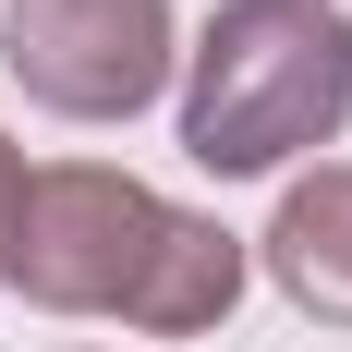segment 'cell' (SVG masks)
Returning a JSON list of instances; mask_svg holds the SVG:
<instances>
[{
  "mask_svg": "<svg viewBox=\"0 0 352 352\" xmlns=\"http://www.w3.org/2000/svg\"><path fill=\"white\" fill-rule=\"evenodd\" d=\"M0 280H25V304L49 316H122L146 340H195L243 304V231L146 195L109 158H61L25 182V231Z\"/></svg>",
  "mask_w": 352,
  "mask_h": 352,
  "instance_id": "1",
  "label": "cell"
},
{
  "mask_svg": "<svg viewBox=\"0 0 352 352\" xmlns=\"http://www.w3.org/2000/svg\"><path fill=\"white\" fill-rule=\"evenodd\" d=\"M352 122V12L328 0H219L182 73V158L219 182L292 170Z\"/></svg>",
  "mask_w": 352,
  "mask_h": 352,
  "instance_id": "2",
  "label": "cell"
},
{
  "mask_svg": "<svg viewBox=\"0 0 352 352\" xmlns=\"http://www.w3.org/2000/svg\"><path fill=\"white\" fill-rule=\"evenodd\" d=\"M0 61L61 122H134L170 85V0H0Z\"/></svg>",
  "mask_w": 352,
  "mask_h": 352,
  "instance_id": "3",
  "label": "cell"
},
{
  "mask_svg": "<svg viewBox=\"0 0 352 352\" xmlns=\"http://www.w3.org/2000/svg\"><path fill=\"white\" fill-rule=\"evenodd\" d=\"M267 280L304 304L316 328H352V158L304 170L267 219Z\"/></svg>",
  "mask_w": 352,
  "mask_h": 352,
  "instance_id": "4",
  "label": "cell"
},
{
  "mask_svg": "<svg viewBox=\"0 0 352 352\" xmlns=\"http://www.w3.org/2000/svg\"><path fill=\"white\" fill-rule=\"evenodd\" d=\"M25 146H12V134H0V267H12V231H25Z\"/></svg>",
  "mask_w": 352,
  "mask_h": 352,
  "instance_id": "5",
  "label": "cell"
}]
</instances>
